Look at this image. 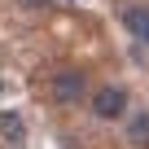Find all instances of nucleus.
I'll use <instances>...</instances> for the list:
<instances>
[{"instance_id": "nucleus-5", "label": "nucleus", "mask_w": 149, "mask_h": 149, "mask_svg": "<svg viewBox=\"0 0 149 149\" xmlns=\"http://www.w3.org/2000/svg\"><path fill=\"white\" fill-rule=\"evenodd\" d=\"M18 5H22V9H48L53 0H18Z\"/></svg>"}, {"instance_id": "nucleus-4", "label": "nucleus", "mask_w": 149, "mask_h": 149, "mask_svg": "<svg viewBox=\"0 0 149 149\" xmlns=\"http://www.w3.org/2000/svg\"><path fill=\"white\" fill-rule=\"evenodd\" d=\"M127 145L149 149V110H136V114L127 118Z\"/></svg>"}, {"instance_id": "nucleus-3", "label": "nucleus", "mask_w": 149, "mask_h": 149, "mask_svg": "<svg viewBox=\"0 0 149 149\" xmlns=\"http://www.w3.org/2000/svg\"><path fill=\"white\" fill-rule=\"evenodd\" d=\"M0 140H5L9 149H22L26 145V123L18 110H0Z\"/></svg>"}, {"instance_id": "nucleus-2", "label": "nucleus", "mask_w": 149, "mask_h": 149, "mask_svg": "<svg viewBox=\"0 0 149 149\" xmlns=\"http://www.w3.org/2000/svg\"><path fill=\"white\" fill-rule=\"evenodd\" d=\"M88 105H92V118L114 123V118L127 114V88H118V84H101V88L88 97Z\"/></svg>"}, {"instance_id": "nucleus-1", "label": "nucleus", "mask_w": 149, "mask_h": 149, "mask_svg": "<svg viewBox=\"0 0 149 149\" xmlns=\"http://www.w3.org/2000/svg\"><path fill=\"white\" fill-rule=\"evenodd\" d=\"M48 97H53L57 105H79V101L88 97V74H84L79 66L57 70L53 79H48Z\"/></svg>"}]
</instances>
